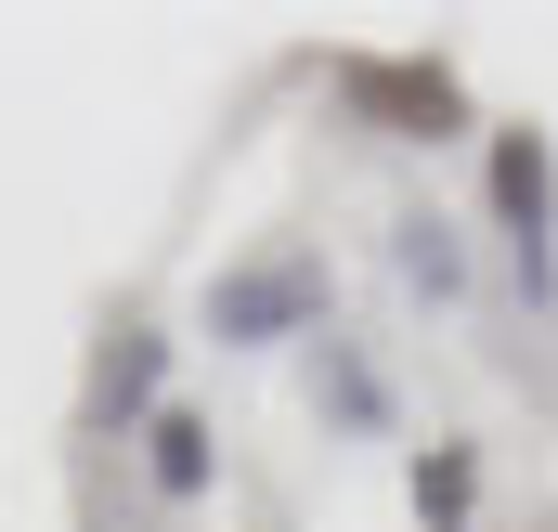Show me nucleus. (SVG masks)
Returning a JSON list of instances; mask_svg holds the SVG:
<instances>
[{
	"mask_svg": "<svg viewBox=\"0 0 558 532\" xmlns=\"http://www.w3.org/2000/svg\"><path fill=\"white\" fill-rule=\"evenodd\" d=\"M403 273H416L428 299H454V273H468V261H454V234H441V221H403Z\"/></svg>",
	"mask_w": 558,
	"mask_h": 532,
	"instance_id": "5",
	"label": "nucleus"
},
{
	"mask_svg": "<svg viewBox=\"0 0 558 532\" xmlns=\"http://www.w3.org/2000/svg\"><path fill=\"white\" fill-rule=\"evenodd\" d=\"M416 507H428L441 532L468 520V455H428V468H416Z\"/></svg>",
	"mask_w": 558,
	"mask_h": 532,
	"instance_id": "6",
	"label": "nucleus"
},
{
	"mask_svg": "<svg viewBox=\"0 0 558 532\" xmlns=\"http://www.w3.org/2000/svg\"><path fill=\"white\" fill-rule=\"evenodd\" d=\"M208 481V428L195 415H156V494H195Z\"/></svg>",
	"mask_w": 558,
	"mask_h": 532,
	"instance_id": "4",
	"label": "nucleus"
},
{
	"mask_svg": "<svg viewBox=\"0 0 558 532\" xmlns=\"http://www.w3.org/2000/svg\"><path fill=\"white\" fill-rule=\"evenodd\" d=\"M494 208H507V234H520V286L546 299V221H558V169H546V143H533V131H507V143H494Z\"/></svg>",
	"mask_w": 558,
	"mask_h": 532,
	"instance_id": "1",
	"label": "nucleus"
},
{
	"mask_svg": "<svg viewBox=\"0 0 558 532\" xmlns=\"http://www.w3.org/2000/svg\"><path fill=\"white\" fill-rule=\"evenodd\" d=\"M338 92H351L364 118L416 131V143H441V131H454V78H441V65H377V52H364V65H338Z\"/></svg>",
	"mask_w": 558,
	"mask_h": 532,
	"instance_id": "2",
	"label": "nucleus"
},
{
	"mask_svg": "<svg viewBox=\"0 0 558 532\" xmlns=\"http://www.w3.org/2000/svg\"><path fill=\"white\" fill-rule=\"evenodd\" d=\"M312 299H325L312 261H260V273H234V286L208 299V325H221V338H274V325H299Z\"/></svg>",
	"mask_w": 558,
	"mask_h": 532,
	"instance_id": "3",
	"label": "nucleus"
}]
</instances>
